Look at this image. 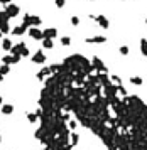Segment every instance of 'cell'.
<instances>
[{
    "label": "cell",
    "instance_id": "obj_1",
    "mask_svg": "<svg viewBox=\"0 0 147 150\" xmlns=\"http://www.w3.org/2000/svg\"><path fill=\"white\" fill-rule=\"evenodd\" d=\"M41 22H42L41 17H37V15H29V14H26V15H24V20H22V24H24L27 29L32 27V25H39Z\"/></svg>",
    "mask_w": 147,
    "mask_h": 150
},
{
    "label": "cell",
    "instance_id": "obj_2",
    "mask_svg": "<svg viewBox=\"0 0 147 150\" xmlns=\"http://www.w3.org/2000/svg\"><path fill=\"white\" fill-rule=\"evenodd\" d=\"M29 36L32 37V39H36V40H42V39H44V32H42L37 25L29 27Z\"/></svg>",
    "mask_w": 147,
    "mask_h": 150
},
{
    "label": "cell",
    "instance_id": "obj_3",
    "mask_svg": "<svg viewBox=\"0 0 147 150\" xmlns=\"http://www.w3.org/2000/svg\"><path fill=\"white\" fill-rule=\"evenodd\" d=\"M5 12L10 15V19H14V17H17L19 15V5H15V3H9V5H5Z\"/></svg>",
    "mask_w": 147,
    "mask_h": 150
},
{
    "label": "cell",
    "instance_id": "obj_4",
    "mask_svg": "<svg viewBox=\"0 0 147 150\" xmlns=\"http://www.w3.org/2000/svg\"><path fill=\"white\" fill-rule=\"evenodd\" d=\"M20 54H10V56H3L2 58V62H5V64H17L20 61Z\"/></svg>",
    "mask_w": 147,
    "mask_h": 150
},
{
    "label": "cell",
    "instance_id": "obj_5",
    "mask_svg": "<svg viewBox=\"0 0 147 150\" xmlns=\"http://www.w3.org/2000/svg\"><path fill=\"white\" fill-rule=\"evenodd\" d=\"M91 64H93V68H95V71H97V73H101V71H107L105 64H103V62H101V59H100V58H97V56H95V58L91 59Z\"/></svg>",
    "mask_w": 147,
    "mask_h": 150
},
{
    "label": "cell",
    "instance_id": "obj_6",
    "mask_svg": "<svg viewBox=\"0 0 147 150\" xmlns=\"http://www.w3.org/2000/svg\"><path fill=\"white\" fill-rule=\"evenodd\" d=\"M86 44H103V42H107V37H103V36H95V37H88V39H85Z\"/></svg>",
    "mask_w": 147,
    "mask_h": 150
},
{
    "label": "cell",
    "instance_id": "obj_7",
    "mask_svg": "<svg viewBox=\"0 0 147 150\" xmlns=\"http://www.w3.org/2000/svg\"><path fill=\"white\" fill-rule=\"evenodd\" d=\"M98 22V25L101 27V29H108L110 27V22H108V19L105 17V15H97V19H95Z\"/></svg>",
    "mask_w": 147,
    "mask_h": 150
},
{
    "label": "cell",
    "instance_id": "obj_8",
    "mask_svg": "<svg viewBox=\"0 0 147 150\" xmlns=\"http://www.w3.org/2000/svg\"><path fill=\"white\" fill-rule=\"evenodd\" d=\"M44 61H46V56H44L42 51H37V52L32 56V62H36V64H42Z\"/></svg>",
    "mask_w": 147,
    "mask_h": 150
},
{
    "label": "cell",
    "instance_id": "obj_9",
    "mask_svg": "<svg viewBox=\"0 0 147 150\" xmlns=\"http://www.w3.org/2000/svg\"><path fill=\"white\" fill-rule=\"evenodd\" d=\"M51 74H52L51 68H42V69H41L39 73H37V74H36V78H37L39 81H42L44 78H46V76H51Z\"/></svg>",
    "mask_w": 147,
    "mask_h": 150
},
{
    "label": "cell",
    "instance_id": "obj_10",
    "mask_svg": "<svg viewBox=\"0 0 147 150\" xmlns=\"http://www.w3.org/2000/svg\"><path fill=\"white\" fill-rule=\"evenodd\" d=\"M44 37H48V39H54L56 36H58V30L54 29V27H49V29H44Z\"/></svg>",
    "mask_w": 147,
    "mask_h": 150
},
{
    "label": "cell",
    "instance_id": "obj_11",
    "mask_svg": "<svg viewBox=\"0 0 147 150\" xmlns=\"http://www.w3.org/2000/svg\"><path fill=\"white\" fill-rule=\"evenodd\" d=\"M24 47H27V46H26V42H19V44L12 46V49H10V52H12V54H20Z\"/></svg>",
    "mask_w": 147,
    "mask_h": 150
},
{
    "label": "cell",
    "instance_id": "obj_12",
    "mask_svg": "<svg viewBox=\"0 0 147 150\" xmlns=\"http://www.w3.org/2000/svg\"><path fill=\"white\" fill-rule=\"evenodd\" d=\"M26 30H29V29H27V27H26V25L22 24V25H17V27H14V29L10 30V32H12L14 36H22V34H24Z\"/></svg>",
    "mask_w": 147,
    "mask_h": 150
},
{
    "label": "cell",
    "instance_id": "obj_13",
    "mask_svg": "<svg viewBox=\"0 0 147 150\" xmlns=\"http://www.w3.org/2000/svg\"><path fill=\"white\" fill-rule=\"evenodd\" d=\"M140 54L147 58V39H140Z\"/></svg>",
    "mask_w": 147,
    "mask_h": 150
},
{
    "label": "cell",
    "instance_id": "obj_14",
    "mask_svg": "<svg viewBox=\"0 0 147 150\" xmlns=\"http://www.w3.org/2000/svg\"><path fill=\"white\" fill-rule=\"evenodd\" d=\"M0 30L3 32V34H7V32H10V25H9V20H2L0 22Z\"/></svg>",
    "mask_w": 147,
    "mask_h": 150
},
{
    "label": "cell",
    "instance_id": "obj_15",
    "mask_svg": "<svg viewBox=\"0 0 147 150\" xmlns=\"http://www.w3.org/2000/svg\"><path fill=\"white\" fill-rule=\"evenodd\" d=\"M2 113L3 115H12L14 113V106L12 105H2Z\"/></svg>",
    "mask_w": 147,
    "mask_h": 150
},
{
    "label": "cell",
    "instance_id": "obj_16",
    "mask_svg": "<svg viewBox=\"0 0 147 150\" xmlns=\"http://www.w3.org/2000/svg\"><path fill=\"white\" fill-rule=\"evenodd\" d=\"M69 138H71V140H69V143H71V145L75 147V145L78 143V140H79V135H78V133H75V132H73V133L69 135Z\"/></svg>",
    "mask_w": 147,
    "mask_h": 150
},
{
    "label": "cell",
    "instance_id": "obj_17",
    "mask_svg": "<svg viewBox=\"0 0 147 150\" xmlns=\"http://www.w3.org/2000/svg\"><path fill=\"white\" fill-rule=\"evenodd\" d=\"M42 46H44L46 49H52V46H54V44H52V39L44 37V39H42Z\"/></svg>",
    "mask_w": 147,
    "mask_h": 150
},
{
    "label": "cell",
    "instance_id": "obj_18",
    "mask_svg": "<svg viewBox=\"0 0 147 150\" xmlns=\"http://www.w3.org/2000/svg\"><path fill=\"white\" fill-rule=\"evenodd\" d=\"M130 83L135 84V86H140L144 81H142V78H139V76H130Z\"/></svg>",
    "mask_w": 147,
    "mask_h": 150
},
{
    "label": "cell",
    "instance_id": "obj_19",
    "mask_svg": "<svg viewBox=\"0 0 147 150\" xmlns=\"http://www.w3.org/2000/svg\"><path fill=\"white\" fill-rule=\"evenodd\" d=\"M2 47H3L5 51H10V49H12V40H10V39H3V40H2Z\"/></svg>",
    "mask_w": 147,
    "mask_h": 150
},
{
    "label": "cell",
    "instance_id": "obj_20",
    "mask_svg": "<svg viewBox=\"0 0 147 150\" xmlns=\"http://www.w3.org/2000/svg\"><path fill=\"white\" fill-rule=\"evenodd\" d=\"M27 120H29L30 123H36V121L39 120V116H37L36 111H34V113H27Z\"/></svg>",
    "mask_w": 147,
    "mask_h": 150
},
{
    "label": "cell",
    "instance_id": "obj_21",
    "mask_svg": "<svg viewBox=\"0 0 147 150\" xmlns=\"http://www.w3.org/2000/svg\"><path fill=\"white\" fill-rule=\"evenodd\" d=\"M9 71H10L9 64H5V62H3V64H2V66H0V73H2V74H3V76H5V74H9Z\"/></svg>",
    "mask_w": 147,
    "mask_h": 150
},
{
    "label": "cell",
    "instance_id": "obj_22",
    "mask_svg": "<svg viewBox=\"0 0 147 150\" xmlns=\"http://www.w3.org/2000/svg\"><path fill=\"white\" fill-rule=\"evenodd\" d=\"M118 52H120L122 56H127L128 52H130V49H128V46H120V49H118Z\"/></svg>",
    "mask_w": 147,
    "mask_h": 150
},
{
    "label": "cell",
    "instance_id": "obj_23",
    "mask_svg": "<svg viewBox=\"0 0 147 150\" xmlns=\"http://www.w3.org/2000/svg\"><path fill=\"white\" fill-rule=\"evenodd\" d=\"M2 20H10V15L5 10H0V22H2Z\"/></svg>",
    "mask_w": 147,
    "mask_h": 150
},
{
    "label": "cell",
    "instance_id": "obj_24",
    "mask_svg": "<svg viewBox=\"0 0 147 150\" xmlns=\"http://www.w3.org/2000/svg\"><path fill=\"white\" fill-rule=\"evenodd\" d=\"M61 44H63V46H69V44H71V37H68V36L61 37Z\"/></svg>",
    "mask_w": 147,
    "mask_h": 150
},
{
    "label": "cell",
    "instance_id": "obj_25",
    "mask_svg": "<svg viewBox=\"0 0 147 150\" xmlns=\"http://www.w3.org/2000/svg\"><path fill=\"white\" fill-rule=\"evenodd\" d=\"M68 127L71 128V130H75V128L78 127V121H76V120H69L68 121Z\"/></svg>",
    "mask_w": 147,
    "mask_h": 150
},
{
    "label": "cell",
    "instance_id": "obj_26",
    "mask_svg": "<svg viewBox=\"0 0 147 150\" xmlns=\"http://www.w3.org/2000/svg\"><path fill=\"white\" fill-rule=\"evenodd\" d=\"M110 79H112V83H115V84H122V79H120L118 76H115V74H113V76H110Z\"/></svg>",
    "mask_w": 147,
    "mask_h": 150
},
{
    "label": "cell",
    "instance_id": "obj_27",
    "mask_svg": "<svg viewBox=\"0 0 147 150\" xmlns=\"http://www.w3.org/2000/svg\"><path fill=\"white\" fill-rule=\"evenodd\" d=\"M54 3H56V7H58V9H63V7H64V3H66V0H54Z\"/></svg>",
    "mask_w": 147,
    "mask_h": 150
},
{
    "label": "cell",
    "instance_id": "obj_28",
    "mask_svg": "<svg viewBox=\"0 0 147 150\" xmlns=\"http://www.w3.org/2000/svg\"><path fill=\"white\" fill-rule=\"evenodd\" d=\"M29 54H30V51L27 49V47H24V49H22V52H20V56H22V58H27Z\"/></svg>",
    "mask_w": 147,
    "mask_h": 150
},
{
    "label": "cell",
    "instance_id": "obj_29",
    "mask_svg": "<svg viewBox=\"0 0 147 150\" xmlns=\"http://www.w3.org/2000/svg\"><path fill=\"white\" fill-rule=\"evenodd\" d=\"M71 24H73L75 27H76V25H79V19L76 17V15H75V17H71Z\"/></svg>",
    "mask_w": 147,
    "mask_h": 150
},
{
    "label": "cell",
    "instance_id": "obj_30",
    "mask_svg": "<svg viewBox=\"0 0 147 150\" xmlns=\"http://www.w3.org/2000/svg\"><path fill=\"white\" fill-rule=\"evenodd\" d=\"M0 3H3V5H9L10 0H0Z\"/></svg>",
    "mask_w": 147,
    "mask_h": 150
},
{
    "label": "cell",
    "instance_id": "obj_31",
    "mask_svg": "<svg viewBox=\"0 0 147 150\" xmlns=\"http://www.w3.org/2000/svg\"><path fill=\"white\" fill-rule=\"evenodd\" d=\"M0 81H3V74L2 73H0Z\"/></svg>",
    "mask_w": 147,
    "mask_h": 150
},
{
    "label": "cell",
    "instance_id": "obj_32",
    "mask_svg": "<svg viewBox=\"0 0 147 150\" xmlns=\"http://www.w3.org/2000/svg\"><path fill=\"white\" fill-rule=\"evenodd\" d=\"M2 100H3V98H2V96H0V106H2Z\"/></svg>",
    "mask_w": 147,
    "mask_h": 150
},
{
    "label": "cell",
    "instance_id": "obj_33",
    "mask_svg": "<svg viewBox=\"0 0 147 150\" xmlns=\"http://www.w3.org/2000/svg\"><path fill=\"white\" fill-rule=\"evenodd\" d=\"M2 34H3V32H2V30H0V39H2Z\"/></svg>",
    "mask_w": 147,
    "mask_h": 150
},
{
    "label": "cell",
    "instance_id": "obj_34",
    "mask_svg": "<svg viewBox=\"0 0 147 150\" xmlns=\"http://www.w3.org/2000/svg\"><path fill=\"white\" fill-rule=\"evenodd\" d=\"M42 150H51V149H49V147H46V149H42Z\"/></svg>",
    "mask_w": 147,
    "mask_h": 150
},
{
    "label": "cell",
    "instance_id": "obj_35",
    "mask_svg": "<svg viewBox=\"0 0 147 150\" xmlns=\"http://www.w3.org/2000/svg\"><path fill=\"white\" fill-rule=\"evenodd\" d=\"M0 143H2V135H0Z\"/></svg>",
    "mask_w": 147,
    "mask_h": 150
},
{
    "label": "cell",
    "instance_id": "obj_36",
    "mask_svg": "<svg viewBox=\"0 0 147 150\" xmlns=\"http://www.w3.org/2000/svg\"><path fill=\"white\" fill-rule=\"evenodd\" d=\"M146 25H147V17H146Z\"/></svg>",
    "mask_w": 147,
    "mask_h": 150
}]
</instances>
